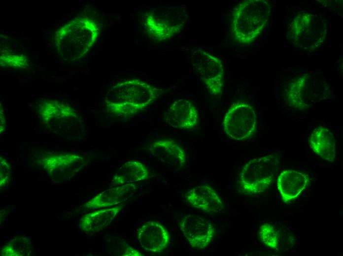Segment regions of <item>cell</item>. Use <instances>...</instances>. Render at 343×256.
Masks as SVG:
<instances>
[{"label": "cell", "mask_w": 343, "mask_h": 256, "mask_svg": "<svg viewBox=\"0 0 343 256\" xmlns=\"http://www.w3.org/2000/svg\"><path fill=\"white\" fill-rule=\"evenodd\" d=\"M156 88L141 80L133 79L117 83L108 91L106 108L110 114L127 119L147 108L162 94Z\"/></svg>", "instance_id": "cell-1"}, {"label": "cell", "mask_w": 343, "mask_h": 256, "mask_svg": "<svg viewBox=\"0 0 343 256\" xmlns=\"http://www.w3.org/2000/svg\"><path fill=\"white\" fill-rule=\"evenodd\" d=\"M99 32L100 28L94 20L86 16L76 17L56 32L58 51L66 61L79 59L92 47Z\"/></svg>", "instance_id": "cell-2"}, {"label": "cell", "mask_w": 343, "mask_h": 256, "mask_svg": "<svg viewBox=\"0 0 343 256\" xmlns=\"http://www.w3.org/2000/svg\"><path fill=\"white\" fill-rule=\"evenodd\" d=\"M272 6L267 0H247L233 12L231 31L235 40L243 44L252 42L270 19Z\"/></svg>", "instance_id": "cell-3"}, {"label": "cell", "mask_w": 343, "mask_h": 256, "mask_svg": "<svg viewBox=\"0 0 343 256\" xmlns=\"http://www.w3.org/2000/svg\"><path fill=\"white\" fill-rule=\"evenodd\" d=\"M330 86L320 74L305 73L292 81L287 91L290 105L299 110H306L314 104L328 98Z\"/></svg>", "instance_id": "cell-4"}, {"label": "cell", "mask_w": 343, "mask_h": 256, "mask_svg": "<svg viewBox=\"0 0 343 256\" xmlns=\"http://www.w3.org/2000/svg\"><path fill=\"white\" fill-rule=\"evenodd\" d=\"M327 31L328 24L324 17L319 14L304 12L294 18L288 36L295 46L312 52L324 42Z\"/></svg>", "instance_id": "cell-5"}, {"label": "cell", "mask_w": 343, "mask_h": 256, "mask_svg": "<svg viewBox=\"0 0 343 256\" xmlns=\"http://www.w3.org/2000/svg\"><path fill=\"white\" fill-rule=\"evenodd\" d=\"M188 14L182 6H162L145 14L144 26L150 37L167 41L180 32L187 20Z\"/></svg>", "instance_id": "cell-6"}, {"label": "cell", "mask_w": 343, "mask_h": 256, "mask_svg": "<svg viewBox=\"0 0 343 256\" xmlns=\"http://www.w3.org/2000/svg\"><path fill=\"white\" fill-rule=\"evenodd\" d=\"M279 157L270 154L250 160L243 167L239 178L241 189L248 194L263 192L273 182L279 164Z\"/></svg>", "instance_id": "cell-7"}, {"label": "cell", "mask_w": 343, "mask_h": 256, "mask_svg": "<svg viewBox=\"0 0 343 256\" xmlns=\"http://www.w3.org/2000/svg\"><path fill=\"white\" fill-rule=\"evenodd\" d=\"M257 125L256 115L252 107L245 102L232 104L226 112L222 127L227 135L236 140L245 139L253 134Z\"/></svg>", "instance_id": "cell-8"}, {"label": "cell", "mask_w": 343, "mask_h": 256, "mask_svg": "<svg viewBox=\"0 0 343 256\" xmlns=\"http://www.w3.org/2000/svg\"><path fill=\"white\" fill-rule=\"evenodd\" d=\"M190 59L194 69L210 93L221 97L224 84L222 61L199 48L194 50Z\"/></svg>", "instance_id": "cell-9"}, {"label": "cell", "mask_w": 343, "mask_h": 256, "mask_svg": "<svg viewBox=\"0 0 343 256\" xmlns=\"http://www.w3.org/2000/svg\"><path fill=\"white\" fill-rule=\"evenodd\" d=\"M180 229L193 247L204 249L212 240L214 229L207 220L196 215L186 216L181 221Z\"/></svg>", "instance_id": "cell-10"}, {"label": "cell", "mask_w": 343, "mask_h": 256, "mask_svg": "<svg viewBox=\"0 0 343 256\" xmlns=\"http://www.w3.org/2000/svg\"><path fill=\"white\" fill-rule=\"evenodd\" d=\"M137 239L147 252L160 253L168 246L170 235L165 227L156 221L146 222L137 230Z\"/></svg>", "instance_id": "cell-11"}, {"label": "cell", "mask_w": 343, "mask_h": 256, "mask_svg": "<svg viewBox=\"0 0 343 256\" xmlns=\"http://www.w3.org/2000/svg\"><path fill=\"white\" fill-rule=\"evenodd\" d=\"M164 120L172 127L190 129L199 122L198 111L189 100L180 99L173 102L164 114Z\"/></svg>", "instance_id": "cell-12"}, {"label": "cell", "mask_w": 343, "mask_h": 256, "mask_svg": "<svg viewBox=\"0 0 343 256\" xmlns=\"http://www.w3.org/2000/svg\"><path fill=\"white\" fill-rule=\"evenodd\" d=\"M41 165L50 175L73 176L83 166V158L73 154H60L44 156Z\"/></svg>", "instance_id": "cell-13"}, {"label": "cell", "mask_w": 343, "mask_h": 256, "mask_svg": "<svg viewBox=\"0 0 343 256\" xmlns=\"http://www.w3.org/2000/svg\"><path fill=\"white\" fill-rule=\"evenodd\" d=\"M309 178L306 174L293 170H286L279 175L277 189L284 202L296 198L307 187Z\"/></svg>", "instance_id": "cell-14"}, {"label": "cell", "mask_w": 343, "mask_h": 256, "mask_svg": "<svg viewBox=\"0 0 343 256\" xmlns=\"http://www.w3.org/2000/svg\"><path fill=\"white\" fill-rule=\"evenodd\" d=\"M137 189L133 183L107 189L87 202L84 206L89 209H99L121 203L131 198Z\"/></svg>", "instance_id": "cell-15"}, {"label": "cell", "mask_w": 343, "mask_h": 256, "mask_svg": "<svg viewBox=\"0 0 343 256\" xmlns=\"http://www.w3.org/2000/svg\"><path fill=\"white\" fill-rule=\"evenodd\" d=\"M158 160L173 166L182 167L186 162L184 150L176 142L169 139H160L152 143L148 148Z\"/></svg>", "instance_id": "cell-16"}, {"label": "cell", "mask_w": 343, "mask_h": 256, "mask_svg": "<svg viewBox=\"0 0 343 256\" xmlns=\"http://www.w3.org/2000/svg\"><path fill=\"white\" fill-rule=\"evenodd\" d=\"M186 197L192 206L206 212L217 213L223 208L217 194L207 186H198L191 189Z\"/></svg>", "instance_id": "cell-17"}, {"label": "cell", "mask_w": 343, "mask_h": 256, "mask_svg": "<svg viewBox=\"0 0 343 256\" xmlns=\"http://www.w3.org/2000/svg\"><path fill=\"white\" fill-rule=\"evenodd\" d=\"M309 144L322 159L329 162L335 161L337 155L336 140L333 133L326 128H316L309 137Z\"/></svg>", "instance_id": "cell-18"}, {"label": "cell", "mask_w": 343, "mask_h": 256, "mask_svg": "<svg viewBox=\"0 0 343 256\" xmlns=\"http://www.w3.org/2000/svg\"><path fill=\"white\" fill-rule=\"evenodd\" d=\"M123 206L124 204H121L84 215L79 221L80 228L88 233H96L104 229L110 224Z\"/></svg>", "instance_id": "cell-19"}, {"label": "cell", "mask_w": 343, "mask_h": 256, "mask_svg": "<svg viewBox=\"0 0 343 256\" xmlns=\"http://www.w3.org/2000/svg\"><path fill=\"white\" fill-rule=\"evenodd\" d=\"M149 173L145 166L137 161H128L121 165L111 181L114 186L133 183L145 180Z\"/></svg>", "instance_id": "cell-20"}, {"label": "cell", "mask_w": 343, "mask_h": 256, "mask_svg": "<svg viewBox=\"0 0 343 256\" xmlns=\"http://www.w3.org/2000/svg\"><path fill=\"white\" fill-rule=\"evenodd\" d=\"M34 253L33 241L30 238L17 236L11 239L1 249L5 256H30Z\"/></svg>", "instance_id": "cell-21"}, {"label": "cell", "mask_w": 343, "mask_h": 256, "mask_svg": "<svg viewBox=\"0 0 343 256\" xmlns=\"http://www.w3.org/2000/svg\"><path fill=\"white\" fill-rule=\"evenodd\" d=\"M39 112L44 120L56 117H70L75 114L70 106L56 101H46L42 103Z\"/></svg>", "instance_id": "cell-22"}, {"label": "cell", "mask_w": 343, "mask_h": 256, "mask_svg": "<svg viewBox=\"0 0 343 256\" xmlns=\"http://www.w3.org/2000/svg\"><path fill=\"white\" fill-rule=\"evenodd\" d=\"M107 251L113 256H143L144 255L135 249L123 239L115 237L107 244Z\"/></svg>", "instance_id": "cell-23"}, {"label": "cell", "mask_w": 343, "mask_h": 256, "mask_svg": "<svg viewBox=\"0 0 343 256\" xmlns=\"http://www.w3.org/2000/svg\"><path fill=\"white\" fill-rule=\"evenodd\" d=\"M259 237L263 243L269 248L277 249L279 234L272 224L266 223L261 225L259 231Z\"/></svg>", "instance_id": "cell-24"}, {"label": "cell", "mask_w": 343, "mask_h": 256, "mask_svg": "<svg viewBox=\"0 0 343 256\" xmlns=\"http://www.w3.org/2000/svg\"><path fill=\"white\" fill-rule=\"evenodd\" d=\"M0 64L2 66L15 68H25L29 65L27 57L21 54L5 52L0 55Z\"/></svg>", "instance_id": "cell-25"}, {"label": "cell", "mask_w": 343, "mask_h": 256, "mask_svg": "<svg viewBox=\"0 0 343 256\" xmlns=\"http://www.w3.org/2000/svg\"><path fill=\"white\" fill-rule=\"evenodd\" d=\"M10 167L9 164L4 160H0V188H4L8 183L10 173Z\"/></svg>", "instance_id": "cell-26"}, {"label": "cell", "mask_w": 343, "mask_h": 256, "mask_svg": "<svg viewBox=\"0 0 343 256\" xmlns=\"http://www.w3.org/2000/svg\"><path fill=\"white\" fill-rule=\"evenodd\" d=\"M5 127V122L3 113L0 112V132L3 131Z\"/></svg>", "instance_id": "cell-27"}]
</instances>
